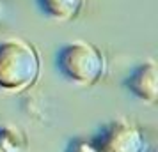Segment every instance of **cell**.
<instances>
[{
    "label": "cell",
    "mask_w": 158,
    "mask_h": 152,
    "mask_svg": "<svg viewBox=\"0 0 158 152\" xmlns=\"http://www.w3.org/2000/svg\"><path fill=\"white\" fill-rule=\"evenodd\" d=\"M39 53L23 39L0 43V88L20 92L30 87L39 76Z\"/></svg>",
    "instance_id": "cell-1"
},
{
    "label": "cell",
    "mask_w": 158,
    "mask_h": 152,
    "mask_svg": "<svg viewBox=\"0 0 158 152\" xmlns=\"http://www.w3.org/2000/svg\"><path fill=\"white\" fill-rule=\"evenodd\" d=\"M57 67L64 78L77 85H94L105 74V57L94 44L73 41L57 53Z\"/></svg>",
    "instance_id": "cell-2"
},
{
    "label": "cell",
    "mask_w": 158,
    "mask_h": 152,
    "mask_svg": "<svg viewBox=\"0 0 158 152\" xmlns=\"http://www.w3.org/2000/svg\"><path fill=\"white\" fill-rule=\"evenodd\" d=\"M93 143L98 152H144L146 149L142 133L126 119H115L103 126Z\"/></svg>",
    "instance_id": "cell-3"
},
{
    "label": "cell",
    "mask_w": 158,
    "mask_h": 152,
    "mask_svg": "<svg viewBox=\"0 0 158 152\" xmlns=\"http://www.w3.org/2000/svg\"><path fill=\"white\" fill-rule=\"evenodd\" d=\"M156 76H158L156 64L153 60H148V62H144L142 65H139L135 71L130 74L128 80L124 81V85L140 101L155 103L156 101V95H158Z\"/></svg>",
    "instance_id": "cell-4"
},
{
    "label": "cell",
    "mask_w": 158,
    "mask_h": 152,
    "mask_svg": "<svg viewBox=\"0 0 158 152\" xmlns=\"http://www.w3.org/2000/svg\"><path fill=\"white\" fill-rule=\"evenodd\" d=\"M37 6L46 16L59 21H69L80 14L84 0H37Z\"/></svg>",
    "instance_id": "cell-5"
},
{
    "label": "cell",
    "mask_w": 158,
    "mask_h": 152,
    "mask_svg": "<svg viewBox=\"0 0 158 152\" xmlns=\"http://www.w3.org/2000/svg\"><path fill=\"white\" fill-rule=\"evenodd\" d=\"M27 138L16 127H0V152H25Z\"/></svg>",
    "instance_id": "cell-6"
},
{
    "label": "cell",
    "mask_w": 158,
    "mask_h": 152,
    "mask_svg": "<svg viewBox=\"0 0 158 152\" xmlns=\"http://www.w3.org/2000/svg\"><path fill=\"white\" fill-rule=\"evenodd\" d=\"M66 152H98L93 142L87 140H73L71 143L66 147Z\"/></svg>",
    "instance_id": "cell-7"
}]
</instances>
